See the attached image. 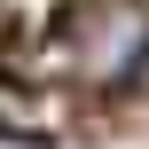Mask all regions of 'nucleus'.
Segmentation results:
<instances>
[{
	"label": "nucleus",
	"mask_w": 149,
	"mask_h": 149,
	"mask_svg": "<svg viewBox=\"0 0 149 149\" xmlns=\"http://www.w3.org/2000/svg\"><path fill=\"white\" fill-rule=\"evenodd\" d=\"M55 55H71L79 79L118 86V79H134V63L149 55V16L134 0H79L71 24H63V39H55Z\"/></svg>",
	"instance_id": "obj_1"
}]
</instances>
